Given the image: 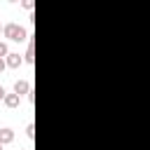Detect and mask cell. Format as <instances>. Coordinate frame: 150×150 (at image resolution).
Segmentation results:
<instances>
[{
    "instance_id": "cell-11",
    "label": "cell",
    "mask_w": 150,
    "mask_h": 150,
    "mask_svg": "<svg viewBox=\"0 0 150 150\" xmlns=\"http://www.w3.org/2000/svg\"><path fill=\"white\" fill-rule=\"evenodd\" d=\"M5 96H7V89L0 84V101H5Z\"/></svg>"
},
{
    "instance_id": "cell-3",
    "label": "cell",
    "mask_w": 150,
    "mask_h": 150,
    "mask_svg": "<svg viewBox=\"0 0 150 150\" xmlns=\"http://www.w3.org/2000/svg\"><path fill=\"white\" fill-rule=\"evenodd\" d=\"M28 91H30V84H28L26 80H16V82H14V94L23 96V94H28Z\"/></svg>"
},
{
    "instance_id": "cell-4",
    "label": "cell",
    "mask_w": 150,
    "mask_h": 150,
    "mask_svg": "<svg viewBox=\"0 0 150 150\" xmlns=\"http://www.w3.org/2000/svg\"><path fill=\"white\" fill-rule=\"evenodd\" d=\"M12 141H14V131H12L9 127H2V129H0V143L7 145V143H12Z\"/></svg>"
},
{
    "instance_id": "cell-12",
    "label": "cell",
    "mask_w": 150,
    "mask_h": 150,
    "mask_svg": "<svg viewBox=\"0 0 150 150\" xmlns=\"http://www.w3.org/2000/svg\"><path fill=\"white\" fill-rule=\"evenodd\" d=\"M5 68H7V61H5V59H0V73H2Z\"/></svg>"
},
{
    "instance_id": "cell-15",
    "label": "cell",
    "mask_w": 150,
    "mask_h": 150,
    "mask_svg": "<svg viewBox=\"0 0 150 150\" xmlns=\"http://www.w3.org/2000/svg\"><path fill=\"white\" fill-rule=\"evenodd\" d=\"M2 28H5V26H2V23H0V33H2Z\"/></svg>"
},
{
    "instance_id": "cell-8",
    "label": "cell",
    "mask_w": 150,
    "mask_h": 150,
    "mask_svg": "<svg viewBox=\"0 0 150 150\" xmlns=\"http://www.w3.org/2000/svg\"><path fill=\"white\" fill-rule=\"evenodd\" d=\"M7 54H9V49H7V42H2V40H0V59H5Z\"/></svg>"
},
{
    "instance_id": "cell-13",
    "label": "cell",
    "mask_w": 150,
    "mask_h": 150,
    "mask_svg": "<svg viewBox=\"0 0 150 150\" xmlns=\"http://www.w3.org/2000/svg\"><path fill=\"white\" fill-rule=\"evenodd\" d=\"M7 2H21V0H7Z\"/></svg>"
},
{
    "instance_id": "cell-6",
    "label": "cell",
    "mask_w": 150,
    "mask_h": 150,
    "mask_svg": "<svg viewBox=\"0 0 150 150\" xmlns=\"http://www.w3.org/2000/svg\"><path fill=\"white\" fill-rule=\"evenodd\" d=\"M19 101H21V96H19V94H7L2 103H5L7 108H19Z\"/></svg>"
},
{
    "instance_id": "cell-10",
    "label": "cell",
    "mask_w": 150,
    "mask_h": 150,
    "mask_svg": "<svg viewBox=\"0 0 150 150\" xmlns=\"http://www.w3.org/2000/svg\"><path fill=\"white\" fill-rule=\"evenodd\" d=\"M26 98H28V103H33V98H35V91H33V89H30V91H28V94H26Z\"/></svg>"
},
{
    "instance_id": "cell-16",
    "label": "cell",
    "mask_w": 150,
    "mask_h": 150,
    "mask_svg": "<svg viewBox=\"0 0 150 150\" xmlns=\"http://www.w3.org/2000/svg\"><path fill=\"white\" fill-rule=\"evenodd\" d=\"M0 150H2V143H0Z\"/></svg>"
},
{
    "instance_id": "cell-5",
    "label": "cell",
    "mask_w": 150,
    "mask_h": 150,
    "mask_svg": "<svg viewBox=\"0 0 150 150\" xmlns=\"http://www.w3.org/2000/svg\"><path fill=\"white\" fill-rule=\"evenodd\" d=\"M23 61H26L28 66H33V63H35V45H33V40H28V49H26Z\"/></svg>"
},
{
    "instance_id": "cell-14",
    "label": "cell",
    "mask_w": 150,
    "mask_h": 150,
    "mask_svg": "<svg viewBox=\"0 0 150 150\" xmlns=\"http://www.w3.org/2000/svg\"><path fill=\"white\" fill-rule=\"evenodd\" d=\"M19 150H30V148H19Z\"/></svg>"
},
{
    "instance_id": "cell-9",
    "label": "cell",
    "mask_w": 150,
    "mask_h": 150,
    "mask_svg": "<svg viewBox=\"0 0 150 150\" xmlns=\"http://www.w3.org/2000/svg\"><path fill=\"white\" fill-rule=\"evenodd\" d=\"M26 136H28V138L35 136V124H28V127H26Z\"/></svg>"
},
{
    "instance_id": "cell-2",
    "label": "cell",
    "mask_w": 150,
    "mask_h": 150,
    "mask_svg": "<svg viewBox=\"0 0 150 150\" xmlns=\"http://www.w3.org/2000/svg\"><path fill=\"white\" fill-rule=\"evenodd\" d=\"M5 61H7V68H19V66L23 63V56H21L19 52H9V54L5 56Z\"/></svg>"
},
{
    "instance_id": "cell-7",
    "label": "cell",
    "mask_w": 150,
    "mask_h": 150,
    "mask_svg": "<svg viewBox=\"0 0 150 150\" xmlns=\"http://www.w3.org/2000/svg\"><path fill=\"white\" fill-rule=\"evenodd\" d=\"M19 5H21L23 9H28V12H33V7H35V0H21Z\"/></svg>"
},
{
    "instance_id": "cell-1",
    "label": "cell",
    "mask_w": 150,
    "mask_h": 150,
    "mask_svg": "<svg viewBox=\"0 0 150 150\" xmlns=\"http://www.w3.org/2000/svg\"><path fill=\"white\" fill-rule=\"evenodd\" d=\"M2 35H5L7 40H12V42H28V40H30V33H28L23 26H19V23H7V26L2 28Z\"/></svg>"
}]
</instances>
